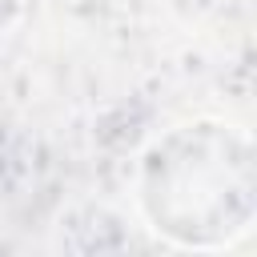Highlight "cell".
Segmentation results:
<instances>
[{
	"label": "cell",
	"instance_id": "obj_1",
	"mask_svg": "<svg viewBox=\"0 0 257 257\" xmlns=\"http://www.w3.org/2000/svg\"><path fill=\"white\" fill-rule=\"evenodd\" d=\"M141 205L181 245H221L253 217V153L241 133L197 120L165 133L141 165Z\"/></svg>",
	"mask_w": 257,
	"mask_h": 257
},
{
	"label": "cell",
	"instance_id": "obj_2",
	"mask_svg": "<svg viewBox=\"0 0 257 257\" xmlns=\"http://www.w3.org/2000/svg\"><path fill=\"white\" fill-rule=\"evenodd\" d=\"M16 4H20V0H0V24H4V20L16 12Z\"/></svg>",
	"mask_w": 257,
	"mask_h": 257
}]
</instances>
